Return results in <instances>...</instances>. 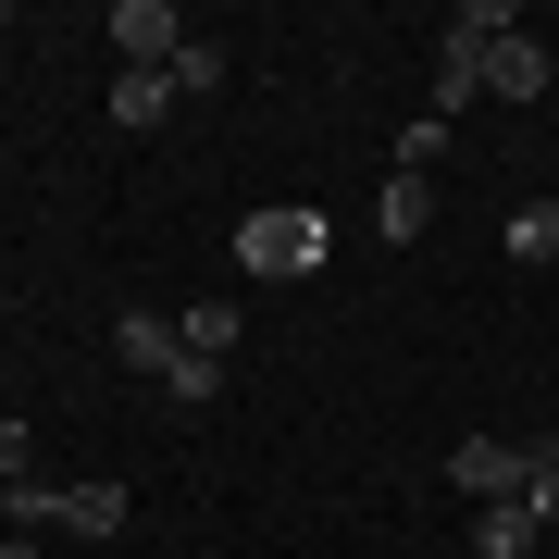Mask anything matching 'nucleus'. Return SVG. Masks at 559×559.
<instances>
[{
  "mask_svg": "<svg viewBox=\"0 0 559 559\" xmlns=\"http://www.w3.org/2000/svg\"><path fill=\"white\" fill-rule=\"evenodd\" d=\"M25 436H38V423H0V485H25Z\"/></svg>",
  "mask_w": 559,
  "mask_h": 559,
  "instance_id": "obj_18",
  "label": "nucleus"
},
{
  "mask_svg": "<svg viewBox=\"0 0 559 559\" xmlns=\"http://www.w3.org/2000/svg\"><path fill=\"white\" fill-rule=\"evenodd\" d=\"M373 237H385V249L436 237V175H385V200H373Z\"/></svg>",
  "mask_w": 559,
  "mask_h": 559,
  "instance_id": "obj_5",
  "label": "nucleus"
},
{
  "mask_svg": "<svg viewBox=\"0 0 559 559\" xmlns=\"http://www.w3.org/2000/svg\"><path fill=\"white\" fill-rule=\"evenodd\" d=\"M485 100H547V38H522V25H510V38L485 50Z\"/></svg>",
  "mask_w": 559,
  "mask_h": 559,
  "instance_id": "obj_4",
  "label": "nucleus"
},
{
  "mask_svg": "<svg viewBox=\"0 0 559 559\" xmlns=\"http://www.w3.org/2000/svg\"><path fill=\"white\" fill-rule=\"evenodd\" d=\"M100 38L124 50V75H175V50H187V25L162 13V0H112V25Z\"/></svg>",
  "mask_w": 559,
  "mask_h": 559,
  "instance_id": "obj_2",
  "label": "nucleus"
},
{
  "mask_svg": "<svg viewBox=\"0 0 559 559\" xmlns=\"http://www.w3.org/2000/svg\"><path fill=\"white\" fill-rule=\"evenodd\" d=\"M498 249H510V261H559V200H522Z\"/></svg>",
  "mask_w": 559,
  "mask_h": 559,
  "instance_id": "obj_11",
  "label": "nucleus"
},
{
  "mask_svg": "<svg viewBox=\"0 0 559 559\" xmlns=\"http://www.w3.org/2000/svg\"><path fill=\"white\" fill-rule=\"evenodd\" d=\"M473 559H535V510H522V498L473 510Z\"/></svg>",
  "mask_w": 559,
  "mask_h": 559,
  "instance_id": "obj_9",
  "label": "nucleus"
},
{
  "mask_svg": "<svg viewBox=\"0 0 559 559\" xmlns=\"http://www.w3.org/2000/svg\"><path fill=\"white\" fill-rule=\"evenodd\" d=\"M162 399H175V411H212V399H224V360H187V348H175V373H162Z\"/></svg>",
  "mask_w": 559,
  "mask_h": 559,
  "instance_id": "obj_14",
  "label": "nucleus"
},
{
  "mask_svg": "<svg viewBox=\"0 0 559 559\" xmlns=\"http://www.w3.org/2000/svg\"><path fill=\"white\" fill-rule=\"evenodd\" d=\"M522 510H535V535H559V448H535V473H522Z\"/></svg>",
  "mask_w": 559,
  "mask_h": 559,
  "instance_id": "obj_16",
  "label": "nucleus"
},
{
  "mask_svg": "<svg viewBox=\"0 0 559 559\" xmlns=\"http://www.w3.org/2000/svg\"><path fill=\"white\" fill-rule=\"evenodd\" d=\"M323 249H336V224L299 212V200H274V212H249V224H237V274H261V286L323 274Z\"/></svg>",
  "mask_w": 559,
  "mask_h": 559,
  "instance_id": "obj_1",
  "label": "nucleus"
},
{
  "mask_svg": "<svg viewBox=\"0 0 559 559\" xmlns=\"http://www.w3.org/2000/svg\"><path fill=\"white\" fill-rule=\"evenodd\" d=\"M112 360L162 385V373H175V323H162V311H124V323H112Z\"/></svg>",
  "mask_w": 559,
  "mask_h": 559,
  "instance_id": "obj_7",
  "label": "nucleus"
},
{
  "mask_svg": "<svg viewBox=\"0 0 559 559\" xmlns=\"http://www.w3.org/2000/svg\"><path fill=\"white\" fill-rule=\"evenodd\" d=\"M237 336H249V323H237V299H200V311L175 323V348H187V360H237Z\"/></svg>",
  "mask_w": 559,
  "mask_h": 559,
  "instance_id": "obj_8",
  "label": "nucleus"
},
{
  "mask_svg": "<svg viewBox=\"0 0 559 559\" xmlns=\"http://www.w3.org/2000/svg\"><path fill=\"white\" fill-rule=\"evenodd\" d=\"M62 535H124V485L112 473H75V485H62Z\"/></svg>",
  "mask_w": 559,
  "mask_h": 559,
  "instance_id": "obj_6",
  "label": "nucleus"
},
{
  "mask_svg": "<svg viewBox=\"0 0 559 559\" xmlns=\"http://www.w3.org/2000/svg\"><path fill=\"white\" fill-rule=\"evenodd\" d=\"M460 100H485V50H473V38L436 50V112H460Z\"/></svg>",
  "mask_w": 559,
  "mask_h": 559,
  "instance_id": "obj_10",
  "label": "nucleus"
},
{
  "mask_svg": "<svg viewBox=\"0 0 559 559\" xmlns=\"http://www.w3.org/2000/svg\"><path fill=\"white\" fill-rule=\"evenodd\" d=\"M212 87H224V50L187 38V50H175V100H212Z\"/></svg>",
  "mask_w": 559,
  "mask_h": 559,
  "instance_id": "obj_15",
  "label": "nucleus"
},
{
  "mask_svg": "<svg viewBox=\"0 0 559 559\" xmlns=\"http://www.w3.org/2000/svg\"><path fill=\"white\" fill-rule=\"evenodd\" d=\"M385 150H399V175H436V162H448V112H411Z\"/></svg>",
  "mask_w": 559,
  "mask_h": 559,
  "instance_id": "obj_13",
  "label": "nucleus"
},
{
  "mask_svg": "<svg viewBox=\"0 0 559 559\" xmlns=\"http://www.w3.org/2000/svg\"><path fill=\"white\" fill-rule=\"evenodd\" d=\"M448 473H460V498H473V510H498V498H522L535 448H510V436H460V460H448Z\"/></svg>",
  "mask_w": 559,
  "mask_h": 559,
  "instance_id": "obj_3",
  "label": "nucleus"
},
{
  "mask_svg": "<svg viewBox=\"0 0 559 559\" xmlns=\"http://www.w3.org/2000/svg\"><path fill=\"white\" fill-rule=\"evenodd\" d=\"M0 311H13V299H0Z\"/></svg>",
  "mask_w": 559,
  "mask_h": 559,
  "instance_id": "obj_20",
  "label": "nucleus"
},
{
  "mask_svg": "<svg viewBox=\"0 0 559 559\" xmlns=\"http://www.w3.org/2000/svg\"><path fill=\"white\" fill-rule=\"evenodd\" d=\"M0 559H38V547H25V535H0Z\"/></svg>",
  "mask_w": 559,
  "mask_h": 559,
  "instance_id": "obj_19",
  "label": "nucleus"
},
{
  "mask_svg": "<svg viewBox=\"0 0 559 559\" xmlns=\"http://www.w3.org/2000/svg\"><path fill=\"white\" fill-rule=\"evenodd\" d=\"M448 38H473V50H498V38H510V0H473V13H448Z\"/></svg>",
  "mask_w": 559,
  "mask_h": 559,
  "instance_id": "obj_17",
  "label": "nucleus"
},
{
  "mask_svg": "<svg viewBox=\"0 0 559 559\" xmlns=\"http://www.w3.org/2000/svg\"><path fill=\"white\" fill-rule=\"evenodd\" d=\"M162 100H175V75H124V87H112V124H124V138H150Z\"/></svg>",
  "mask_w": 559,
  "mask_h": 559,
  "instance_id": "obj_12",
  "label": "nucleus"
}]
</instances>
